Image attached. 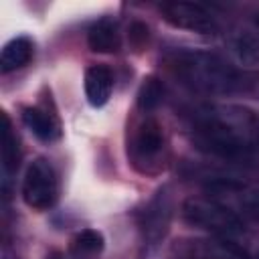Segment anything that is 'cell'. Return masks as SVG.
Returning a JSON list of instances; mask_svg holds the SVG:
<instances>
[{"instance_id": "1", "label": "cell", "mask_w": 259, "mask_h": 259, "mask_svg": "<svg viewBox=\"0 0 259 259\" xmlns=\"http://www.w3.org/2000/svg\"><path fill=\"white\" fill-rule=\"evenodd\" d=\"M190 134L198 150L237 160L259 146V119L247 107L210 103L190 113Z\"/></svg>"}, {"instance_id": "2", "label": "cell", "mask_w": 259, "mask_h": 259, "mask_svg": "<svg viewBox=\"0 0 259 259\" xmlns=\"http://www.w3.org/2000/svg\"><path fill=\"white\" fill-rule=\"evenodd\" d=\"M168 69L184 87L206 95L243 91L253 83L251 75L206 51H174L168 55Z\"/></svg>"}, {"instance_id": "3", "label": "cell", "mask_w": 259, "mask_h": 259, "mask_svg": "<svg viewBox=\"0 0 259 259\" xmlns=\"http://www.w3.org/2000/svg\"><path fill=\"white\" fill-rule=\"evenodd\" d=\"M182 217L188 225L212 233L221 245L241 257L259 259V239L245 227L243 219L212 198L192 196L182 204Z\"/></svg>"}, {"instance_id": "4", "label": "cell", "mask_w": 259, "mask_h": 259, "mask_svg": "<svg viewBox=\"0 0 259 259\" xmlns=\"http://www.w3.org/2000/svg\"><path fill=\"white\" fill-rule=\"evenodd\" d=\"M206 192L208 198L221 202L237 217L259 223V186L231 178H217L206 184Z\"/></svg>"}, {"instance_id": "5", "label": "cell", "mask_w": 259, "mask_h": 259, "mask_svg": "<svg viewBox=\"0 0 259 259\" xmlns=\"http://www.w3.org/2000/svg\"><path fill=\"white\" fill-rule=\"evenodd\" d=\"M57 194H59V182L55 168L45 158L32 160L22 180V198L26 206L34 210H49L57 202Z\"/></svg>"}, {"instance_id": "6", "label": "cell", "mask_w": 259, "mask_h": 259, "mask_svg": "<svg viewBox=\"0 0 259 259\" xmlns=\"http://www.w3.org/2000/svg\"><path fill=\"white\" fill-rule=\"evenodd\" d=\"M160 12L168 24L174 28L198 32V34H214L219 30V22L214 14L196 2H164Z\"/></svg>"}, {"instance_id": "7", "label": "cell", "mask_w": 259, "mask_h": 259, "mask_svg": "<svg viewBox=\"0 0 259 259\" xmlns=\"http://www.w3.org/2000/svg\"><path fill=\"white\" fill-rule=\"evenodd\" d=\"M170 221H172V196L170 190L164 186L156 192V196L150 200V204L142 214V231L146 245L150 249L160 245V241L166 237Z\"/></svg>"}, {"instance_id": "8", "label": "cell", "mask_w": 259, "mask_h": 259, "mask_svg": "<svg viewBox=\"0 0 259 259\" xmlns=\"http://www.w3.org/2000/svg\"><path fill=\"white\" fill-rule=\"evenodd\" d=\"M162 146H164V134H162L160 123L154 117H146L138 125L136 134H134V140H132V156L138 162L154 160L162 152Z\"/></svg>"}, {"instance_id": "9", "label": "cell", "mask_w": 259, "mask_h": 259, "mask_svg": "<svg viewBox=\"0 0 259 259\" xmlns=\"http://www.w3.org/2000/svg\"><path fill=\"white\" fill-rule=\"evenodd\" d=\"M113 89V73L105 65H93L85 73V95L93 107H101L109 101Z\"/></svg>"}, {"instance_id": "10", "label": "cell", "mask_w": 259, "mask_h": 259, "mask_svg": "<svg viewBox=\"0 0 259 259\" xmlns=\"http://www.w3.org/2000/svg\"><path fill=\"white\" fill-rule=\"evenodd\" d=\"M22 121L40 142H55L61 136V125L57 117L42 107H24Z\"/></svg>"}, {"instance_id": "11", "label": "cell", "mask_w": 259, "mask_h": 259, "mask_svg": "<svg viewBox=\"0 0 259 259\" xmlns=\"http://www.w3.org/2000/svg\"><path fill=\"white\" fill-rule=\"evenodd\" d=\"M32 55H34L32 40L28 36H14L2 49V55H0V71L2 73H12L16 69H22L24 65L30 63Z\"/></svg>"}, {"instance_id": "12", "label": "cell", "mask_w": 259, "mask_h": 259, "mask_svg": "<svg viewBox=\"0 0 259 259\" xmlns=\"http://www.w3.org/2000/svg\"><path fill=\"white\" fill-rule=\"evenodd\" d=\"M0 142H2V172H4V182L8 184L10 176L18 170V164H20V146H18V138L12 132V125L6 113H2V140Z\"/></svg>"}, {"instance_id": "13", "label": "cell", "mask_w": 259, "mask_h": 259, "mask_svg": "<svg viewBox=\"0 0 259 259\" xmlns=\"http://www.w3.org/2000/svg\"><path fill=\"white\" fill-rule=\"evenodd\" d=\"M87 45L93 53H115L119 51V34L113 22L99 20L87 32Z\"/></svg>"}, {"instance_id": "14", "label": "cell", "mask_w": 259, "mask_h": 259, "mask_svg": "<svg viewBox=\"0 0 259 259\" xmlns=\"http://www.w3.org/2000/svg\"><path fill=\"white\" fill-rule=\"evenodd\" d=\"M103 235L95 229H83L79 231L71 241V251L75 257H89L97 255L103 249Z\"/></svg>"}, {"instance_id": "15", "label": "cell", "mask_w": 259, "mask_h": 259, "mask_svg": "<svg viewBox=\"0 0 259 259\" xmlns=\"http://www.w3.org/2000/svg\"><path fill=\"white\" fill-rule=\"evenodd\" d=\"M162 95H164V87H162V81L158 77L144 79V83H142V87L138 91V105H140V109L152 111L162 101Z\"/></svg>"}, {"instance_id": "16", "label": "cell", "mask_w": 259, "mask_h": 259, "mask_svg": "<svg viewBox=\"0 0 259 259\" xmlns=\"http://www.w3.org/2000/svg\"><path fill=\"white\" fill-rule=\"evenodd\" d=\"M235 53L245 65H259V38L253 34H241L235 38Z\"/></svg>"}, {"instance_id": "17", "label": "cell", "mask_w": 259, "mask_h": 259, "mask_svg": "<svg viewBox=\"0 0 259 259\" xmlns=\"http://www.w3.org/2000/svg\"><path fill=\"white\" fill-rule=\"evenodd\" d=\"M130 40L136 49H142L148 42V26L144 22H134L130 26Z\"/></svg>"}, {"instance_id": "18", "label": "cell", "mask_w": 259, "mask_h": 259, "mask_svg": "<svg viewBox=\"0 0 259 259\" xmlns=\"http://www.w3.org/2000/svg\"><path fill=\"white\" fill-rule=\"evenodd\" d=\"M192 259H247V257H241L237 255L235 251H231L229 247L217 243V251L210 253V255H200V257H192Z\"/></svg>"}, {"instance_id": "19", "label": "cell", "mask_w": 259, "mask_h": 259, "mask_svg": "<svg viewBox=\"0 0 259 259\" xmlns=\"http://www.w3.org/2000/svg\"><path fill=\"white\" fill-rule=\"evenodd\" d=\"M49 259H63V257H61V255H59V253H53V255H51V257H49Z\"/></svg>"}, {"instance_id": "20", "label": "cell", "mask_w": 259, "mask_h": 259, "mask_svg": "<svg viewBox=\"0 0 259 259\" xmlns=\"http://www.w3.org/2000/svg\"><path fill=\"white\" fill-rule=\"evenodd\" d=\"M255 24H257V26H259V14H257V16H255Z\"/></svg>"}]
</instances>
